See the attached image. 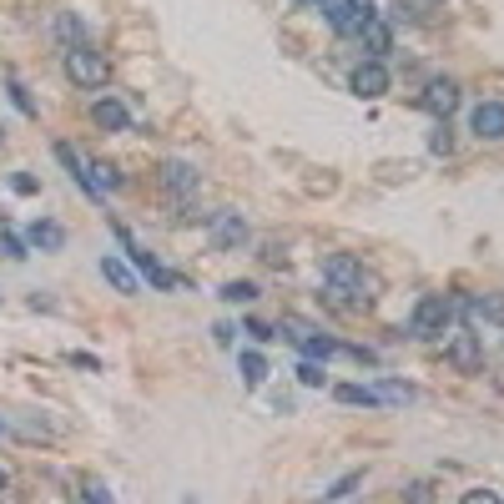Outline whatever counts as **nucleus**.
Here are the masks:
<instances>
[{"instance_id": "23", "label": "nucleus", "mask_w": 504, "mask_h": 504, "mask_svg": "<svg viewBox=\"0 0 504 504\" xmlns=\"http://www.w3.org/2000/svg\"><path fill=\"white\" fill-rule=\"evenodd\" d=\"M0 252H5L11 263H21V257H25V242H21V238H11V232H0Z\"/></svg>"}, {"instance_id": "21", "label": "nucleus", "mask_w": 504, "mask_h": 504, "mask_svg": "<svg viewBox=\"0 0 504 504\" xmlns=\"http://www.w3.org/2000/svg\"><path fill=\"white\" fill-rule=\"evenodd\" d=\"M81 494H86V504H116L112 494H106V484H101V479H81Z\"/></svg>"}, {"instance_id": "14", "label": "nucleus", "mask_w": 504, "mask_h": 504, "mask_svg": "<svg viewBox=\"0 0 504 504\" xmlns=\"http://www.w3.org/2000/svg\"><path fill=\"white\" fill-rule=\"evenodd\" d=\"M162 187H172V192H192V187H197V172H192L187 162H166V166H162Z\"/></svg>"}, {"instance_id": "26", "label": "nucleus", "mask_w": 504, "mask_h": 504, "mask_svg": "<svg viewBox=\"0 0 504 504\" xmlns=\"http://www.w3.org/2000/svg\"><path fill=\"white\" fill-rule=\"evenodd\" d=\"M409 504H434V484H428V479L409 484Z\"/></svg>"}, {"instance_id": "24", "label": "nucleus", "mask_w": 504, "mask_h": 504, "mask_svg": "<svg viewBox=\"0 0 504 504\" xmlns=\"http://www.w3.org/2000/svg\"><path fill=\"white\" fill-rule=\"evenodd\" d=\"M459 504H504V500L494 490H464V494H459Z\"/></svg>"}, {"instance_id": "17", "label": "nucleus", "mask_w": 504, "mask_h": 504, "mask_svg": "<svg viewBox=\"0 0 504 504\" xmlns=\"http://www.w3.org/2000/svg\"><path fill=\"white\" fill-rule=\"evenodd\" d=\"M91 187H96V192H106V187H122V172H116V166L112 162H91Z\"/></svg>"}, {"instance_id": "12", "label": "nucleus", "mask_w": 504, "mask_h": 504, "mask_svg": "<svg viewBox=\"0 0 504 504\" xmlns=\"http://www.w3.org/2000/svg\"><path fill=\"white\" fill-rule=\"evenodd\" d=\"M101 277L112 283L116 292H141V277L122 263V257H101Z\"/></svg>"}, {"instance_id": "10", "label": "nucleus", "mask_w": 504, "mask_h": 504, "mask_svg": "<svg viewBox=\"0 0 504 504\" xmlns=\"http://www.w3.org/2000/svg\"><path fill=\"white\" fill-rule=\"evenodd\" d=\"M323 5V21L338 31V36H353V31H364V21H358V11H353V0H318Z\"/></svg>"}, {"instance_id": "9", "label": "nucleus", "mask_w": 504, "mask_h": 504, "mask_svg": "<svg viewBox=\"0 0 504 504\" xmlns=\"http://www.w3.org/2000/svg\"><path fill=\"white\" fill-rule=\"evenodd\" d=\"M454 106H459V86H454V81H428V91H424V112H428V116H439V122H449Z\"/></svg>"}, {"instance_id": "34", "label": "nucleus", "mask_w": 504, "mask_h": 504, "mask_svg": "<svg viewBox=\"0 0 504 504\" xmlns=\"http://www.w3.org/2000/svg\"><path fill=\"white\" fill-rule=\"evenodd\" d=\"M298 5H318V0H298Z\"/></svg>"}, {"instance_id": "25", "label": "nucleus", "mask_w": 504, "mask_h": 504, "mask_svg": "<svg viewBox=\"0 0 504 504\" xmlns=\"http://www.w3.org/2000/svg\"><path fill=\"white\" fill-rule=\"evenodd\" d=\"M11 101H15V106H21L25 116H36V101L25 96V86H21V81H15V76H11Z\"/></svg>"}, {"instance_id": "35", "label": "nucleus", "mask_w": 504, "mask_h": 504, "mask_svg": "<svg viewBox=\"0 0 504 504\" xmlns=\"http://www.w3.org/2000/svg\"><path fill=\"white\" fill-rule=\"evenodd\" d=\"M182 504H197V500H182Z\"/></svg>"}, {"instance_id": "22", "label": "nucleus", "mask_w": 504, "mask_h": 504, "mask_svg": "<svg viewBox=\"0 0 504 504\" xmlns=\"http://www.w3.org/2000/svg\"><path fill=\"white\" fill-rule=\"evenodd\" d=\"M298 348L308 353L313 364H318V358H333V343H328V338H318V333H313V338H308V343H298Z\"/></svg>"}, {"instance_id": "2", "label": "nucleus", "mask_w": 504, "mask_h": 504, "mask_svg": "<svg viewBox=\"0 0 504 504\" xmlns=\"http://www.w3.org/2000/svg\"><path fill=\"white\" fill-rule=\"evenodd\" d=\"M66 76H71L81 91H101L112 81V61L91 46H66Z\"/></svg>"}, {"instance_id": "32", "label": "nucleus", "mask_w": 504, "mask_h": 504, "mask_svg": "<svg viewBox=\"0 0 504 504\" xmlns=\"http://www.w3.org/2000/svg\"><path fill=\"white\" fill-rule=\"evenodd\" d=\"M353 11H358V21H364V25L378 15V11H374V0H353Z\"/></svg>"}, {"instance_id": "28", "label": "nucleus", "mask_w": 504, "mask_h": 504, "mask_svg": "<svg viewBox=\"0 0 504 504\" xmlns=\"http://www.w3.org/2000/svg\"><path fill=\"white\" fill-rule=\"evenodd\" d=\"M298 378H302V383H308V389H318V383H323V368H318L313 358H308V364L298 368Z\"/></svg>"}, {"instance_id": "3", "label": "nucleus", "mask_w": 504, "mask_h": 504, "mask_svg": "<svg viewBox=\"0 0 504 504\" xmlns=\"http://www.w3.org/2000/svg\"><path fill=\"white\" fill-rule=\"evenodd\" d=\"M449 318H454V302L449 298H439V292H434V298H424L414 308V338H439L444 328H449Z\"/></svg>"}, {"instance_id": "5", "label": "nucleus", "mask_w": 504, "mask_h": 504, "mask_svg": "<svg viewBox=\"0 0 504 504\" xmlns=\"http://www.w3.org/2000/svg\"><path fill=\"white\" fill-rule=\"evenodd\" d=\"M449 364L459 368V374H479V368H484V343H479V333H454Z\"/></svg>"}, {"instance_id": "33", "label": "nucleus", "mask_w": 504, "mask_h": 504, "mask_svg": "<svg viewBox=\"0 0 504 504\" xmlns=\"http://www.w3.org/2000/svg\"><path fill=\"white\" fill-rule=\"evenodd\" d=\"M5 484H11V474H5V469H0V494H5Z\"/></svg>"}, {"instance_id": "18", "label": "nucleus", "mask_w": 504, "mask_h": 504, "mask_svg": "<svg viewBox=\"0 0 504 504\" xmlns=\"http://www.w3.org/2000/svg\"><path fill=\"white\" fill-rule=\"evenodd\" d=\"M378 403H414V389H409V383H393V378H383V383H378Z\"/></svg>"}, {"instance_id": "15", "label": "nucleus", "mask_w": 504, "mask_h": 504, "mask_svg": "<svg viewBox=\"0 0 504 504\" xmlns=\"http://www.w3.org/2000/svg\"><path fill=\"white\" fill-rule=\"evenodd\" d=\"M364 40H368V50H374V61H378V56H389V50H393V36H389V25L378 21V15H374V21L364 25Z\"/></svg>"}, {"instance_id": "37", "label": "nucleus", "mask_w": 504, "mask_h": 504, "mask_svg": "<svg viewBox=\"0 0 504 504\" xmlns=\"http://www.w3.org/2000/svg\"><path fill=\"white\" fill-rule=\"evenodd\" d=\"M0 504H5V500H0Z\"/></svg>"}, {"instance_id": "19", "label": "nucleus", "mask_w": 504, "mask_h": 504, "mask_svg": "<svg viewBox=\"0 0 504 504\" xmlns=\"http://www.w3.org/2000/svg\"><path fill=\"white\" fill-rule=\"evenodd\" d=\"M338 403H378V389H364V383H343Z\"/></svg>"}, {"instance_id": "7", "label": "nucleus", "mask_w": 504, "mask_h": 504, "mask_svg": "<svg viewBox=\"0 0 504 504\" xmlns=\"http://www.w3.org/2000/svg\"><path fill=\"white\" fill-rule=\"evenodd\" d=\"M464 313H469V323H474V328H484V323L504 328V292H479V298L464 302Z\"/></svg>"}, {"instance_id": "16", "label": "nucleus", "mask_w": 504, "mask_h": 504, "mask_svg": "<svg viewBox=\"0 0 504 504\" xmlns=\"http://www.w3.org/2000/svg\"><path fill=\"white\" fill-rule=\"evenodd\" d=\"M242 383H248V389H257V383H263V378H267V358H263V353H242Z\"/></svg>"}, {"instance_id": "4", "label": "nucleus", "mask_w": 504, "mask_h": 504, "mask_svg": "<svg viewBox=\"0 0 504 504\" xmlns=\"http://www.w3.org/2000/svg\"><path fill=\"white\" fill-rule=\"evenodd\" d=\"M348 86H353V96L378 101V96H389V71H383V61H364V66H353Z\"/></svg>"}, {"instance_id": "30", "label": "nucleus", "mask_w": 504, "mask_h": 504, "mask_svg": "<svg viewBox=\"0 0 504 504\" xmlns=\"http://www.w3.org/2000/svg\"><path fill=\"white\" fill-rule=\"evenodd\" d=\"M11 187L21 192V197H31V192H36L40 182H36V176H25V172H21V176H11Z\"/></svg>"}, {"instance_id": "6", "label": "nucleus", "mask_w": 504, "mask_h": 504, "mask_svg": "<svg viewBox=\"0 0 504 504\" xmlns=\"http://www.w3.org/2000/svg\"><path fill=\"white\" fill-rule=\"evenodd\" d=\"M469 126H474L479 141H504V101H479Z\"/></svg>"}, {"instance_id": "29", "label": "nucleus", "mask_w": 504, "mask_h": 504, "mask_svg": "<svg viewBox=\"0 0 504 504\" xmlns=\"http://www.w3.org/2000/svg\"><path fill=\"white\" fill-rule=\"evenodd\" d=\"M248 333H252L257 343H267V338H273V328H267L263 318H248Z\"/></svg>"}, {"instance_id": "1", "label": "nucleus", "mask_w": 504, "mask_h": 504, "mask_svg": "<svg viewBox=\"0 0 504 504\" xmlns=\"http://www.w3.org/2000/svg\"><path fill=\"white\" fill-rule=\"evenodd\" d=\"M323 283H328V298L343 302V308H368L378 292V277L368 273L364 263H353V257H328L323 263Z\"/></svg>"}, {"instance_id": "31", "label": "nucleus", "mask_w": 504, "mask_h": 504, "mask_svg": "<svg viewBox=\"0 0 504 504\" xmlns=\"http://www.w3.org/2000/svg\"><path fill=\"white\" fill-rule=\"evenodd\" d=\"M358 479H364V474H343V479H338V484H333V490H328V494H333V500H338V494H348L353 484H358Z\"/></svg>"}, {"instance_id": "36", "label": "nucleus", "mask_w": 504, "mask_h": 504, "mask_svg": "<svg viewBox=\"0 0 504 504\" xmlns=\"http://www.w3.org/2000/svg\"><path fill=\"white\" fill-rule=\"evenodd\" d=\"M0 434H5V424H0Z\"/></svg>"}, {"instance_id": "13", "label": "nucleus", "mask_w": 504, "mask_h": 504, "mask_svg": "<svg viewBox=\"0 0 504 504\" xmlns=\"http://www.w3.org/2000/svg\"><path fill=\"white\" fill-rule=\"evenodd\" d=\"M25 242H31V248H40V252H61L66 248V227L61 222H31Z\"/></svg>"}, {"instance_id": "27", "label": "nucleus", "mask_w": 504, "mask_h": 504, "mask_svg": "<svg viewBox=\"0 0 504 504\" xmlns=\"http://www.w3.org/2000/svg\"><path fill=\"white\" fill-rule=\"evenodd\" d=\"M428 147L439 151V157H449V147H454V137H449V122H444L439 131H434V137H428Z\"/></svg>"}, {"instance_id": "11", "label": "nucleus", "mask_w": 504, "mask_h": 504, "mask_svg": "<svg viewBox=\"0 0 504 504\" xmlns=\"http://www.w3.org/2000/svg\"><path fill=\"white\" fill-rule=\"evenodd\" d=\"M212 238H217V248H238V242H248V222H242L238 212H217Z\"/></svg>"}, {"instance_id": "20", "label": "nucleus", "mask_w": 504, "mask_h": 504, "mask_svg": "<svg viewBox=\"0 0 504 504\" xmlns=\"http://www.w3.org/2000/svg\"><path fill=\"white\" fill-rule=\"evenodd\" d=\"M222 298L227 302H252V298H257V283H227Z\"/></svg>"}, {"instance_id": "8", "label": "nucleus", "mask_w": 504, "mask_h": 504, "mask_svg": "<svg viewBox=\"0 0 504 504\" xmlns=\"http://www.w3.org/2000/svg\"><path fill=\"white\" fill-rule=\"evenodd\" d=\"M91 122H96L101 131H131V112H126V101H116V96H101L96 106H91Z\"/></svg>"}]
</instances>
